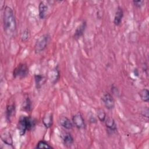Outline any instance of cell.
<instances>
[{
	"label": "cell",
	"mask_w": 149,
	"mask_h": 149,
	"mask_svg": "<svg viewBox=\"0 0 149 149\" xmlns=\"http://www.w3.org/2000/svg\"><path fill=\"white\" fill-rule=\"evenodd\" d=\"M29 70L26 63H19L13 70V76L15 78H19L20 79H24L29 75Z\"/></svg>",
	"instance_id": "3957f363"
},
{
	"label": "cell",
	"mask_w": 149,
	"mask_h": 149,
	"mask_svg": "<svg viewBox=\"0 0 149 149\" xmlns=\"http://www.w3.org/2000/svg\"><path fill=\"white\" fill-rule=\"evenodd\" d=\"M30 30L28 29H24L21 33L20 37L22 41H26L30 37Z\"/></svg>",
	"instance_id": "7402d4cb"
},
{
	"label": "cell",
	"mask_w": 149,
	"mask_h": 149,
	"mask_svg": "<svg viewBox=\"0 0 149 149\" xmlns=\"http://www.w3.org/2000/svg\"><path fill=\"white\" fill-rule=\"evenodd\" d=\"M50 40V36L45 34L40 36L34 45V51L36 53H40L43 51L47 47Z\"/></svg>",
	"instance_id": "7a4b0ae2"
},
{
	"label": "cell",
	"mask_w": 149,
	"mask_h": 149,
	"mask_svg": "<svg viewBox=\"0 0 149 149\" xmlns=\"http://www.w3.org/2000/svg\"><path fill=\"white\" fill-rule=\"evenodd\" d=\"M63 144L67 146V147H70L71 146L73 143H74V139L72 134L69 133H65L63 136Z\"/></svg>",
	"instance_id": "2e32d148"
},
{
	"label": "cell",
	"mask_w": 149,
	"mask_h": 149,
	"mask_svg": "<svg viewBox=\"0 0 149 149\" xmlns=\"http://www.w3.org/2000/svg\"><path fill=\"white\" fill-rule=\"evenodd\" d=\"M59 122L60 125L66 129L70 130L73 128V123L71 120L66 116H62L59 118Z\"/></svg>",
	"instance_id": "9c48e42d"
},
{
	"label": "cell",
	"mask_w": 149,
	"mask_h": 149,
	"mask_svg": "<svg viewBox=\"0 0 149 149\" xmlns=\"http://www.w3.org/2000/svg\"><path fill=\"white\" fill-rule=\"evenodd\" d=\"M133 3H134V5L137 7V8H141L144 3V1H142V0H139V1H133Z\"/></svg>",
	"instance_id": "603a6c76"
},
{
	"label": "cell",
	"mask_w": 149,
	"mask_h": 149,
	"mask_svg": "<svg viewBox=\"0 0 149 149\" xmlns=\"http://www.w3.org/2000/svg\"><path fill=\"white\" fill-rule=\"evenodd\" d=\"M142 115L147 118H148V107L144 108V110L142 112Z\"/></svg>",
	"instance_id": "cb8c5ba5"
},
{
	"label": "cell",
	"mask_w": 149,
	"mask_h": 149,
	"mask_svg": "<svg viewBox=\"0 0 149 149\" xmlns=\"http://www.w3.org/2000/svg\"><path fill=\"white\" fill-rule=\"evenodd\" d=\"M139 96L141 98V100L144 102H148L149 101V91L147 88L142 89L139 93Z\"/></svg>",
	"instance_id": "ac0fdd59"
},
{
	"label": "cell",
	"mask_w": 149,
	"mask_h": 149,
	"mask_svg": "<svg viewBox=\"0 0 149 149\" xmlns=\"http://www.w3.org/2000/svg\"><path fill=\"white\" fill-rule=\"evenodd\" d=\"M34 79L36 88L38 89L40 88L45 84L46 81L45 77L40 74H36L34 75Z\"/></svg>",
	"instance_id": "9a60e30c"
},
{
	"label": "cell",
	"mask_w": 149,
	"mask_h": 149,
	"mask_svg": "<svg viewBox=\"0 0 149 149\" xmlns=\"http://www.w3.org/2000/svg\"><path fill=\"white\" fill-rule=\"evenodd\" d=\"M17 128L20 136H23L27 130H28V125L27 122V116H21L18 120Z\"/></svg>",
	"instance_id": "5b68a950"
},
{
	"label": "cell",
	"mask_w": 149,
	"mask_h": 149,
	"mask_svg": "<svg viewBox=\"0 0 149 149\" xmlns=\"http://www.w3.org/2000/svg\"><path fill=\"white\" fill-rule=\"evenodd\" d=\"M123 16V11L121 7L118 6L115 12V15L113 19V23L116 26H119L121 22Z\"/></svg>",
	"instance_id": "30bf717a"
},
{
	"label": "cell",
	"mask_w": 149,
	"mask_h": 149,
	"mask_svg": "<svg viewBox=\"0 0 149 149\" xmlns=\"http://www.w3.org/2000/svg\"><path fill=\"white\" fill-rule=\"evenodd\" d=\"M102 101L105 107L109 109H112L115 107V101L112 95L109 93H105L101 98Z\"/></svg>",
	"instance_id": "277c9868"
},
{
	"label": "cell",
	"mask_w": 149,
	"mask_h": 149,
	"mask_svg": "<svg viewBox=\"0 0 149 149\" xmlns=\"http://www.w3.org/2000/svg\"><path fill=\"white\" fill-rule=\"evenodd\" d=\"M89 120H90V122H91V123H95V122H97V119H96V118H95V116H94V115H92L91 116H90V118H89Z\"/></svg>",
	"instance_id": "d4e9b609"
},
{
	"label": "cell",
	"mask_w": 149,
	"mask_h": 149,
	"mask_svg": "<svg viewBox=\"0 0 149 149\" xmlns=\"http://www.w3.org/2000/svg\"><path fill=\"white\" fill-rule=\"evenodd\" d=\"M36 148H47V149H51L53 148V147L50 146L47 141L42 140H40L36 147Z\"/></svg>",
	"instance_id": "ffe728a7"
},
{
	"label": "cell",
	"mask_w": 149,
	"mask_h": 149,
	"mask_svg": "<svg viewBox=\"0 0 149 149\" xmlns=\"http://www.w3.org/2000/svg\"><path fill=\"white\" fill-rule=\"evenodd\" d=\"M22 109L25 111H30L31 109V102L29 98V97H26V98L24 100L22 106Z\"/></svg>",
	"instance_id": "d6986e66"
},
{
	"label": "cell",
	"mask_w": 149,
	"mask_h": 149,
	"mask_svg": "<svg viewBox=\"0 0 149 149\" xmlns=\"http://www.w3.org/2000/svg\"><path fill=\"white\" fill-rule=\"evenodd\" d=\"M38 12L39 17L41 19H44L48 15V5L44 2H40L38 5Z\"/></svg>",
	"instance_id": "ba28073f"
},
{
	"label": "cell",
	"mask_w": 149,
	"mask_h": 149,
	"mask_svg": "<svg viewBox=\"0 0 149 149\" xmlns=\"http://www.w3.org/2000/svg\"><path fill=\"white\" fill-rule=\"evenodd\" d=\"M87 27V23L86 21H83L76 29L73 37L74 39L77 40L80 38L84 34V31Z\"/></svg>",
	"instance_id": "52a82bcc"
},
{
	"label": "cell",
	"mask_w": 149,
	"mask_h": 149,
	"mask_svg": "<svg viewBox=\"0 0 149 149\" xmlns=\"http://www.w3.org/2000/svg\"><path fill=\"white\" fill-rule=\"evenodd\" d=\"M48 74L50 81L53 84H55L60 78V73L57 68L51 70Z\"/></svg>",
	"instance_id": "8fae6325"
},
{
	"label": "cell",
	"mask_w": 149,
	"mask_h": 149,
	"mask_svg": "<svg viewBox=\"0 0 149 149\" xmlns=\"http://www.w3.org/2000/svg\"><path fill=\"white\" fill-rule=\"evenodd\" d=\"M1 139L4 144L8 146H12L13 140L10 133L9 132L4 131L1 133Z\"/></svg>",
	"instance_id": "4fadbf2b"
},
{
	"label": "cell",
	"mask_w": 149,
	"mask_h": 149,
	"mask_svg": "<svg viewBox=\"0 0 149 149\" xmlns=\"http://www.w3.org/2000/svg\"><path fill=\"white\" fill-rule=\"evenodd\" d=\"M15 111V104H9L6 106V116L8 120H10L11 118L14 114Z\"/></svg>",
	"instance_id": "e0dca14e"
},
{
	"label": "cell",
	"mask_w": 149,
	"mask_h": 149,
	"mask_svg": "<svg viewBox=\"0 0 149 149\" xmlns=\"http://www.w3.org/2000/svg\"><path fill=\"white\" fill-rule=\"evenodd\" d=\"M42 123L45 127L47 128L51 127L53 123L52 114L50 112L46 113L42 118Z\"/></svg>",
	"instance_id": "7c38bea8"
},
{
	"label": "cell",
	"mask_w": 149,
	"mask_h": 149,
	"mask_svg": "<svg viewBox=\"0 0 149 149\" xmlns=\"http://www.w3.org/2000/svg\"><path fill=\"white\" fill-rule=\"evenodd\" d=\"M3 25L4 31L8 36H12L16 33V22L12 9L6 6L4 8L3 15Z\"/></svg>",
	"instance_id": "6da1fadb"
},
{
	"label": "cell",
	"mask_w": 149,
	"mask_h": 149,
	"mask_svg": "<svg viewBox=\"0 0 149 149\" xmlns=\"http://www.w3.org/2000/svg\"><path fill=\"white\" fill-rule=\"evenodd\" d=\"M105 123L106 127L110 130V131H115L117 129L116 124L115 123V120L111 117L106 118L105 120Z\"/></svg>",
	"instance_id": "5bb4252c"
},
{
	"label": "cell",
	"mask_w": 149,
	"mask_h": 149,
	"mask_svg": "<svg viewBox=\"0 0 149 149\" xmlns=\"http://www.w3.org/2000/svg\"><path fill=\"white\" fill-rule=\"evenodd\" d=\"M97 117L98 118V119L100 120V121L104 122L107 118V115H106V113L104 111V110L102 108H99L97 109Z\"/></svg>",
	"instance_id": "44dd1931"
},
{
	"label": "cell",
	"mask_w": 149,
	"mask_h": 149,
	"mask_svg": "<svg viewBox=\"0 0 149 149\" xmlns=\"http://www.w3.org/2000/svg\"><path fill=\"white\" fill-rule=\"evenodd\" d=\"M72 122L73 125L79 129H84L85 127L86 124L84 119L80 113H77L74 115L72 117Z\"/></svg>",
	"instance_id": "8992f818"
}]
</instances>
